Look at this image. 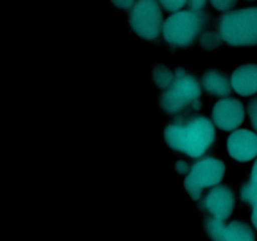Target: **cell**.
<instances>
[{
    "label": "cell",
    "instance_id": "6da1fadb",
    "mask_svg": "<svg viewBox=\"0 0 257 241\" xmlns=\"http://www.w3.org/2000/svg\"><path fill=\"white\" fill-rule=\"evenodd\" d=\"M213 123L203 115L178 118L167 126L165 140L172 150L190 157L202 156L215 142Z\"/></svg>",
    "mask_w": 257,
    "mask_h": 241
},
{
    "label": "cell",
    "instance_id": "7a4b0ae2",
    "mask_svg": "<svg viewBox=\"0 0 257 241\" xmlns=\"http://www.w3.org/2000/svg\"><path fill=\"white\" fill-rule=\"evenodd\" d=\"M218 32L228 45H257V7L226 13L218 23Z\"/></svg>",
    "mask_w": 257,
    "mask_h": 241
},
{
    "label": "cell",
    "instance_id": "3957f363",
    "mask_svg": "<svg viewBox=\"0 0 257 241\" xmlns=\"http://www.w3.org/2000/svg\"><path fill=\"white\" fill-rule=\"evenodd\" d=\"M201 87L197 79L187 70L177 68L175 70V78L170 87L165 90L161 97V107L167 113H177L193 107H200Z\"/></svg>",
    "mask_w": 257,
    "mask_h": 241
},
{
    "label": "cell",
    "instance_id": "277c9868",
    "mask_svg": "<svg viewBox=\"0 0 257 241\" xmlns=\"http://www.w3.org/2000/svg\"><path fill=\"white\" fill-rule=\"evenodd\" d=\"M202 18L198 12L180 10L163 23L162 33L166 42L175 47H188L201 30Z\"/></svg>",
    "mask_w": 257,
    "mask_h": 241
},
{
    "label": "cell",
    "instance_id": "5b68a950",
    "mask_svg": "<svg viewBox=\"0 0 257 241\" xmlns=\"http://www.w3.org/2000/svg\"><path fill=\"white\" fill-rule=\"evenodd\" d=\"M130 25L138 37L153 40L163 28V15L157 0H137L130 12Z\"/></svg>",
    "mask_w": 257,
    "mask_h": 241
},
{
    "label": "cell",
    "instance_id": "8992f818",
    "mask_svg": "<svg viewBox=\"0 0 257 241\" xmlns=\"http://www.w3.org/2000/svg\"><path fill=\"white\" fill-rule=\"evenodd\" d=\"M226 166L222 161L206 157L197 161L191 167L185 180V188L193 200L201 197L203 188L218 185L225 176Z\"/></svg>",
    "mask_w": 257,
    "mask_h": 241
},
{
    "label": "cell",
    "instance_id": "52a82bcc",
    "mask_svg": "<svg viewBox=\"0 0 257 241\" xmlns=\"http://www.w3.org/2000/svg\"><path fill=\"white\" fill-rule=\"evenodd\" d=\"M245 118V108L241 100L236 98L220 99L212 109V120L220 130L235 131Z\"/></svg>",
    "mask_w": 257,
    "mask_h": 241
},
{
    "label": "cell",
    "instance_id": "ba28073f",
    "mask_svg": "<svg viewBox=\"0 0 257 241\" xmlns=\"http://www.w3.org/2000/svg\"><path fill=\"white\" fill-rule=\"evenodd\" d=\"M235 206V195L228 186H216L202 201V207L218 220H226L231 216Z\"/></svg>",
    "mask_w": 257,
    "mask_h": 241
},
{
    "label": "cell",
    "instance_id": "9c48e42d",
    "mask_svg": "<svg viewBox=\"0 0 257 241\" xmlns=\"http://www.w3.org/2000/svg\"><path fill=\"white\" fill-rule=\"evenodd\" d=\"M228 155L238 162H248L257 156V135L248 130H236L227 140Z\"/></svg>",
    "mask_w": 257,
    "mask_h": 241
},
{
    "label": "cell",
    "instance_id": "30bf717a",
    "mask_svg": "<svg viewBox=\"0 0 257 241\" xmlns=\"http://www.w3.org/2000/svg\"><path fill=\"white\" fill-rule=\"evenodd\" d=\"M231 85L237 94L248 97L257 93V64L246 63L238 65L231 75Z\"/></svg>",
    "mask_w": 257,
    "mask_h": 241
},
{
    "label": "cell",
    "instance_id": "8fae6325",
    "mask_svg": "<svg viewBox=\"0 0 257 241\" xmlns=\"http://www.w3.org/2000/svg\"><path fill=\"white\" fill-rule=\"evenodd\" d=\"M202 87L208 94L223 97V95L230 94L231 92V79L226 77L223 73L217 70H207L202 75Z\"/></svg>",
    "mask_w": 257,
    "mask_h": 241
},
{
    "label": "cell",
    "instance_id": "7c38bea8",
    "mask_svg": "<svg viewBox=\"0 0 257 241\" xmlns=\"http://www.w3.org/2000/svg\"><path fill=\"white\" fill-rule=\"evenodd\" d=\"M222 241H255V235L247 223L236 220L225 226Z\"/></svg>",
    "mask_w": 257,
    "mask_h": 241
},
{
    "label": "cell",
    "instance_id": "4fadbf2b",
    "mask_svg": "<svg viewBox=\"0 0 257 241\" xmlns=\"http://www.w3.org/2000/svg\"><path fill=\"white\" fill-rule=\"evenodd\" d=\"M241 197L246 203L253 206L257 205V160L251 170L250 180L241 188Z\"/></svg>",
    "mask_w": 257,
    "mask_h": 241
},
{
    "label": "cell",
    "instance_id": "5bb4252c",
    "mask_svg": "<svg viewBox=\"0 0 257 241\" xmlns=\"http://www.w3.org/2000/svg\"><path fill=\"white\" fill-rule=\"evenodd\" d=\"M152 78L157 87H160L161 89H167L175 78V73L171 72L166 65L158 64L153 69Z\"/></svg>",
    "mask_w": 257,
    "mask_h": 241
},
{
    "label": "cell",
    "instance_id": "9a60e30c",
    "mask_svg": "<svg viewBox=\"0 0 257 241\" xmlns=\"http://www.w3.org/2000/svg\"><path fill=\"white\" fill-rule=\"evenodd\" d=\"M161 7L170 13L180 12L183 7L188 3V0H158Z\"/></svg>",
    "mask_w": 257,
    "mask_h": 241
},
{
    "label": "cell",
    "instance_id": "2e32d148",
    "mask_svg": "<svg viewBox=\"0 0 257 241\" xmlns=\"http://www.w3.org/2000/svg\"><path fill=\"white\" fill-rule=\"evenodd\" d=\"M212 7L220 12H227L236 5L237 0H210Z\"/></svg>",
    "mask_w": 257,
    "mask_h": 241
},
{
    "label": "cell",
    "instance_id": "e0dca14e",
    "mask_svg": "<svg viewBox=\"0 0 257 241\" xmlns=\"http://www.w3.org/2000/svg\"><path fill=\"white\" fill-rule=\"evenodd\" d=\"M247 113L248 117H250L251 125L257 131V97L251 99L247 104Z\"/></svg>",
    "mask_w": 257,
    "mask_h": 241
},
{
    "label": "cell",
    "instance_id": "ac0fdd59",
    "mask_svg": "<svg viewBox=\"0 0 257 241\" xmlns=\"http://www.w3.org/2000/svg\"><path fill=\"white\" fill-rule=\"evenodd\" d=\"M113 3L114 7H117L118 9H124L128 10L135 5V0H110Z\"/></svg>",
    "mask_w": 257,
    "mask_h": 241
},
{
    "label": "cell",
    "instance_id": "d6986e66",
    "mask_svg": "<svg viewBox=\"0 0 257 241\" xmlns=\"http://www.w3.org/2000/svg\"><path fill=\"white\" fill-rule=\"evenodd\" d=\"M206 4V0H188V7H190V10H193V12H200Z\"/></svg>",
    "mask_w": 257,
    "mask_h": 241
},
{
    "label": "cell",
    "instance_id": "ffe728a7",
    "mask_svg": "<svg viewBox=\"0 0 257 241\" xmlns=\"http://www.w3.org/2000/svg\"><path fill=\"white\" fill-rule=\"evenodd\" d=\"M176 167H177V171L180 173H185L186 171H190L191 170V168L188 167L187 163H185V162H183V161H180V162L177 163V166H176Z\"/></svg>",
    "mask_w": 257,
    "mask_h": 241
},
{
    "label": "cell",
    "instance_id": "44dd1931",
    "mask_svg": "<svg viewBox=\"0 0 257 241\" xmlns=\"http://www.w3.org/2000/svg\"><path fill=\"white\" fill-rule=\"evenodd\" d=\"M252 223H253V226H255L256 230H257V205L253 206V211H252Z\"/></svg>",
    "mask_w": 257,
    "mask_h": 241
}]
</instances>
